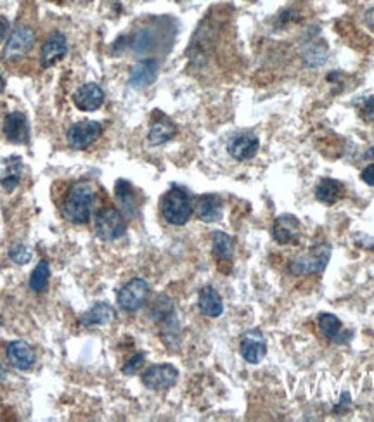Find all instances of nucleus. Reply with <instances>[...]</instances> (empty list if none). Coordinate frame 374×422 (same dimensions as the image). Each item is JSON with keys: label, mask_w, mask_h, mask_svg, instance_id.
Segmentation results:
<instances>
[{"label": "nucleus", "mask_w": 374, "mask_h": 422, "mask_svg": "<svg viewBox=\"0 0 374 422\" xmlns=\"http://www.w3.org/2000/svg\"><path fill=\"white\" fill-rule=\"evenodd\" d=\"M94 191L87 182H77L70 187L61 206V217L73 225H83L92 217Z\"/></svg>", "instance_id": "nucleus-1"}, {"label": "nucleus", "mask_w": 374, "mask_h": 422, "mask_svg": "<svg viewBox=\"0 0 374 422\" xmlns=\"http://www.w3.org/2000/svg\"><path fill=\"white\" fill-rule=\"evenodd\" d=\"M160 210L165 222H168L170 225H175V227H182L192 215L191 198L182 187L172 186L161 198Z\"/></svg>", "instance_id": "nucleus-2"}, {"label": "nucleus", "mask_w": 374, "mask_h": 422, "mask_svg": "<svg viewBox=\"0 0 374 422\" xmlns=\"http://www.w3.org/2000/svg\"><path fill=\"white\" fill-rule=\"evenodd\" d=\"M331 253L332 246L330 243L316 244L307 253L300 255L291 263V274L297 275V277H304V275H316L324 272V269H326L331 260Z\"/></svg>", "instance_id": "nucleus-3"}, {"label": "nucleus", "mask_w": 374, "mask_h": 422, "mask_svg": "<svg viewBox=\"0 0 374 422\" xmlns=\"http://www.w3.org/2000/svg\"><path fill=\"white\" fill-rule=\"evenodd\" d=\"M94 231L101 241H116L127 232V218L120 210L104 206L94 217Z\"/></svg>", "instance_id": "nucleus-4"}, {"label": "nucleus", "mask_w": 374, "mask_h": 422, "mask_svg": "<svg viewBox=\"0 0 374 422\" xmlns=\"http://www.w3.org/2000/svg\"><path fill=\"white\" fill-rule=\"evenodd\" d=\"M35 47V32L30 26H16L2 49V59L7 63L18 61L28 56Z\"/></svg>", "instance_id": "nucleus-5"}, {"label": "nucleus", "mask_w": 374, "mask_h": 422, "mask_svg": "<svg viewBox=\"0 0 374 422\" xmlns=\"http://www.w3.org/2000/svg\"><path fill=\"white\" fill-rule=\"evenodd\" d=\"M149 291L151 288L147 284V281L141 277H135L120 289L118 295H116V303L120 305L122 310L128 312V314H134V312L141 310L144 307Z\"/></svg>", "instance_id": "nucleus-6"}, {"label": "nucleus", "mask_w": 374, "mask_h": 422, "mask_svg": "<svg viewBox=\"0 0 374 422\" xmlns=\"http://www.w3.org/2000/svg\"><path fill=\"white\" fill-rule=\"evenodd\" d=\"M141 381L147 390H170L179 381V371L172 364H154L142 372Z\"/></svg>", "instance_id": "nucleus-7"}, {"label": "nucleus", "mask_w": 374, "mask_h": 422, "mask_svg": "<svg viewBox=\"0 0 374 422\" xmlns=\"http://www.w3.org/2000/svg\"><path fill=\"white\" fill-rule=\"evenodd\" d=\"M101 134H103V125L99 122L85 120V122L73 123V125L68 128L66 139L71 149L83 151L90 148L101 137Z\"/></svg>", "instance_id": "nucleus-8"}, {"label": "nucleus", "mask_w": 374, "mask_h": 422, "mask_svg": "<svg viewBox=\"0 0 374 422\" xmlns=\"http://www.w3.org/2000/svg\"><path fill=\"white\" fill-rule=\"evenodd\" d=\"M239 353L248 364H260L267 355V341L260 329H249L239 339Z\"/></svg>", "instance_id": "nucleus-9"}, {"label": "nucleus", "mask_w": 374, "mask_h": 422, "mask_svg": "<svg viewBox=\"0 0 374 422\" xmlns=\"http://www.w3.org/2000/svg\"><path fill=\"white\" fill-rule=\"evenodd\" d=\"M4 137L11 142V144H28L30 142V125L28 118L25 113L21 111H11L7 113L2 123Z\"/></svg>", "instance_id": "nucleus-10"}, {"label": "nucleus", "mask_w": 374, "mask_h": 422, "mask_svg": "<svg viewBox=\"0 0 374 422\" xmlns=\"http://www.w3.org/2000/svg\"><path fill=\"white\" fill-rule=\"evenodd\" d=\"M68 54V40L63 33L54 32L44 40L40 49V66L44 70L54 66Z\"/></svg>", "instance_id": "nucleus-11"}, {"label": "nucleus", "mask_w": 374, "mask_h": 422, "mask_svg": "<svg viewBox=\"0 0 374 422\" xmlns=\"http://www.w3.org/2000/svg\"><path fill=\"white\" fill-rule=\"evenodd\" d=\"M6 357L9 360V364L13 365L16 371L26 372L35 365L37 360V353L33 350L32 345H28L26 341H21V339H16V341H11L9 345L6 346Z\"/></svg>", "instance_id": "nucleus-12"}, {"label": "nucleus", "mask_w": 374, "mask_h": 422, "mask_svg": "<svg viewBox=\"0 0 374 422\" xmlns=\"http://www.w3.org/2000/svg\"><path fill=\"white\" fill-rule=\"evenodd\" d=\"M317 326H319V331L323 333V336L328 339V341L335 343V345H345L352 339V331H343L342 322L336 315L328 314H319L317 316Z\"/></svg>", "instance_id": "nucleus-13"}, {"label": "nucleus", "mask_w": 374, "mask_h": 422, "mask_svg": "<svg viewBox=\"0 0 374 422\" xmlns=\"http://www.w3.org/2000/svg\"><path fill=\"white\" fill-rule=\"evenodd\" d=\"M73 104L77 106V109H80V111H97V109L104 104V90L97 84H94V82L82 85L80 89H77V92L73 94Z\"/></svg>", "instance_id": "nucleus-14"}, {"label": "nucleus", "mask_w": 374, "mask_h": 422, "mask_svg": "<svg viewBox=\"0 0 374 422\" xmlns=\"http://www.w3.org/2000/svg\"><path fill=\"white\" fill-rule=\"evenodd\" d=\"M258 148L260 141L253 134H237L227 142V153L237 161L251 160L258 153Z\"/></svg>", "instance_id": "nucleus-15"}, {"label": "nucleus", "mask_w": 374, "mask_h": 422, "mask_svg": "<svg viewBox=\"0 0 374 422\" xmlns=\"http://www.w3.org/2000/svg\"><path fill=\"white\" fill-rule=\"evenodd\" d=\"M158 70H160V66H158L156 59H142L130 70L128 84L132 89H146V87L154 84V80L158 78Z\"/></svg>", "instance_id": "nucleus-16"}, {"label": "nucleus", "mask_w": 374, "mask_h": 422, "mask_svg": "<svg viewBox=\"0 0 374 422\" xmlns=\"http://www.w3.org/2000/svg\"><path fill=\"white\" fill-rule=\"evenodd\" d=\"M23 160L20 156H9L0 160V187L6 192H13L20 186L23 177Z\"/></svg>", "instance_id": "nucleus-17"}, {"label": "nucleus", "mask_w": 374, "mask_h": 422, "mask_svg": "<svg viewBox=\"0 0 374 422\" xmlns=\"http://www.w3.org/2000/svg\"><path fill=\"white\" fill-rule=\"evenodd\" d=\"M300 232V222L293 215L285 213L278 217L272 224V237L278 244H291Z\"/></svg>", "instance_id": "nucleus-18"}, {"label": "nucleus", "mask_w": 374, "mask_h": 422, "mask_svg": "<svg viewBox=\"0 0 374 422\" xmlns=\"http://www.w3.org/2000/svg\"><path fill=\"white\" fill-rule=\"evenodd\" d=\"M196 217L205 224H215L222 218L224 213V203L222 198L217 194H203L201 198H198L196 203Z\"/></svg>", "instance_id": "nucleus-19"}, {"label": "nucleus", "mask_w": 374, "mask_h": 422, "mask_svg": "<svg viewBox=\"0 0 374 422\" xmlns=\"http://www.w3.org/2000/svg\"><path fill=\"white\" fill-rule=\"evenodd\" d=\"M115 198L116 203H118L120 211L125 215V217H135L139 208V201H137V194H135L134 186H132L128 180L120 179L115 186Z\"/></svg>", "instance_id": "nucleus-20"}, {"label": "nucleus", "mask_w": 374, "mask_h": 422, "mask_svg": "<svg viewBox=\"0 0 374 422\" xmlns=\"http://www.w3.org/2000/svg\"><path fill=\"white\" fill-rule=\"evenodd\" d=\"M115 319H116L115 308H113L109 303H106V301H99V303H96L94 307H90L89 310L82 315L80 324H82V327L90 329V327L106 326V324L113 322Z\"/></svg>", "instance_id": "nucleus-21"}, {"label": "nucleus", "mask_w": 374, "mask_h": 422, "mask_svg": "<svg viewBox=\"0 0 374 422\" xmlns=\"http://www.w3.org/2000/svg\"><path fill=\"white\" fill-rule=\"evenodd\" d=\"M198 307L199 312L205 316H210V319H217V316L224 314V301H222V296L218 295L217 289L211 288V286H205V288L199 291Z\"/></svg>", "instance_id": "nucleus-22"}, {"label": "nucleus", "mask_w": 374, "mask_h": 422, "mask_svg": "<svg viewBox=\"0 0 374 422\" xmlns=\"http://www.w3.org/2000/svg\"><path fill=\"white\" fill-rule=\"evenodd\" d=\"M345 194V186L336 179H320L316 187V199L324 205H335Z\"/></svg>", "instance_id": "nucleus-23"}, {"label": "nucleus", "mask_w": 374, "mask_h": 422, "mask_svg": "<svg viewBox=\"0 0 374 422\" xmlns=\"http://www.w3.org/2000/svg\"><path fill=\"white\" fill-rule=\"evenodd\" d=\"M177 135V127L172 120H168L166 116H161L160 120L153 123L147 134V142L149 146H161L165 142H168L170 139H173Z\"/></svg>", "instance_id": "nucleus-24"}, {"label": "nucleus", "mask_w": 374, "mask_h": 422, "mask_svg": "<svg viewBox=\"0 0 374 422\" xmlns=\"http://www.w3.org/2000/svg\"><path fill=\"white\" fill-rule=\"evenodd\" d=\"M161 326V341L165 343L166 348L170 350H177L180 345V326L179 320H177V314H170L168 316H165L163 320L158 322Z\"/></svg>", "instance_id": "nucleus-25"}, {"label": "nucleus", "mask_w": 374, "mask_h": 422, "mask_svg": "<svg viewBox=\"0 0 374 422\" xmlns=\"http://www.w3.org/2000/svg\"><path fill=\"white\" fill-rule=\"evenodd\" d=\"M301 56H304V61L308 68L323 66L328 59V45L324 40H311L301 51Z\"/></svg>", "instance_id": "nucleus-26"}, {"label": "nucleus", "mask_w": 374, "mask_h": 422, "mask_svg": "<svg viewBox=\"0 0 374 422\" xmlns=\"http://www.w3.org/2000/svg\"><path fill=\"white\" fill-rule=\"evenodd\" d=\"M211 251L218 260L229 262L234 255V241L227 232L217 231L211 236Z\"/></svg>", "instance_id": "nucleus-27"}, {"label": "nucleus", "mask_w": 374, "mask_h": 422, "mask_svg": "<svg viewBox=\"0 0 374 422\" xmlns=\"http://www.w3.org/2000/svg\"><path fill=\"white\" fill-rule=\"evenodd\" d=\"M49 277H51V267H49L47 260H40L39 265L33 269L30 275V289L35 293L44 291L49 286Z\"/></svg>", "instance_id": "nucleus-28"}, {"label": "nucleus", "mask_w": 374, "mask_h": 422, "mask_svg": "<svg viewBox=\"0 0 374 422\" xmlns=\"http://www.w3.org/2000/svg\"><path fill=\"white\" fill-rule=\"evenodd\" d=\"M7 256H9L11 262L21 267V265H26V263L32 262L33 251L30 250L26 244L16 243V244H13V246L9 248V251H7Z\"/></svg>", "instance_id": "nucleus-29"}, {"label": "nucleus", "mask_w": 374, "mask_h": 422, "mask_svg": "<svg viewBox=\"0 0 374 422\" xmlns=\"http://www.w3.org/2000/svg\"><path fill=\"white\" fill-rule=\"evenodd\" d=\"M144 359H146L144 353H137V355L132 357L130 360L125 362L123 367H122V372H123V374H127V376H134L135 372H137L139 369L142 367V364H144Z\"/></svg>", "instance_id": "nucleus-30"}, {"label": "nucleus", "mask_w": 374, "mask_h": 422, "mask_svg": "<svg viewBox=\"0 0 374 422\" xmlns=\"http://www.w3.org/2000/svg\"><path fill=\"white\" fill-rule=\"evenodd\" d=\"M361 115H362V118H364V122L374 125V96L366 97V99L362 101Z\"/></svg>", "instance_id": "nucleus-31"}, {"label": "nucleus", "mask_w": 374, "mask_h": 422, "mask_svg": "<svg viewBox=\"0 0 374 422\" xmlns=\"http://www.w3.org/2000/svg\"><path fill=\"white\" fill-rule=\"evenodd\" d=\"M361 180L364 184H368V186L374 187V163L368 165L364 170L361 172Z\"/></svg>", "instance_id": "nucleus-32"}, {"label": "nucleus", "mask_w": 374, "mask_h": 422, "mask_svg": "<svg viewBox=\"0 0 374 422\" xmlns=\"http://www.w3.org/2000/svg\"><path fill=\"white\" fill-rule=\"evenodd\" d=\"M349 407H350V395L345 391V393L342 395V402H339V405L336 407L335 410H336V412H345Z\"/></svg>", "instance_id": "nucleus-33"}, {"label": "nucleus", "mask_w": 374, "mask_h": 422, "mask_svg": "<svg viewBox=\"0 0 374 422\" xmlns=\"http://www.w3.org/2000/svg\"><path fill=\"white\" fill-rule=\"evenodd\" d=\"M366 23H368L369 28L374 30V7H373V9H369L368 13H366Z\"/></svg>", "instance_id": "nucleus-34"}, {"label": "nucleus", "mask_w": 374, "mask_h": 422, "mask_svg": "<svg viewBox=\"0 0 374 422\" xmlns=\"http://www.w3.org/2000/svg\"><path fill=\"white\" fill-rule=\"evenodd\" d=\"M7 26H9V23H7L6 18H0V39H4V37H6Z\"/></svg>", "instance_id": "nucleus-35"}, {"label": "nucleus", "mask_w": 374, "mask_h": 422, "mask_svg": "<svg viewBox=\"0 0 374 422\" xmlns=\"http://www.w3.org/2000/svg\"><path fill=\"white\" fill-rule=\"evenodd\" d=\"M364 158H366V160H374V146H373V148H369L368 151H366Z\"/></svg>", "instance_id": "nucleus-36"}, {"label": "nucleus", "mask_w": 374, "mask_h": 422, "mask_svg": "<svg viewBox=\"0 0 374 422\" xmlns=\"http://www.w3.org/2000/svg\"><path fill=\"white\" fill-rule=\"evenodd\" d=\"M6 378H7V369L4 367L2 362H0V381H4Z\"/></svg>", "instance_id": "nucleus-37"}, {"label": "nucleus", "mask_w": 374, "mask_h": 422, "mask_svg": "<svg viewBox=\"0 0 374 422\" xmlns=\"http://www.w3.org/2000/svg\"><path fill=\"white\" fill-rule=\"evenodd\" d=\"M4 89H6V78H4L2 71H0V94L4 92Z\"/></svg>", "instance_id": "nucleus-38"}]
</instances>
